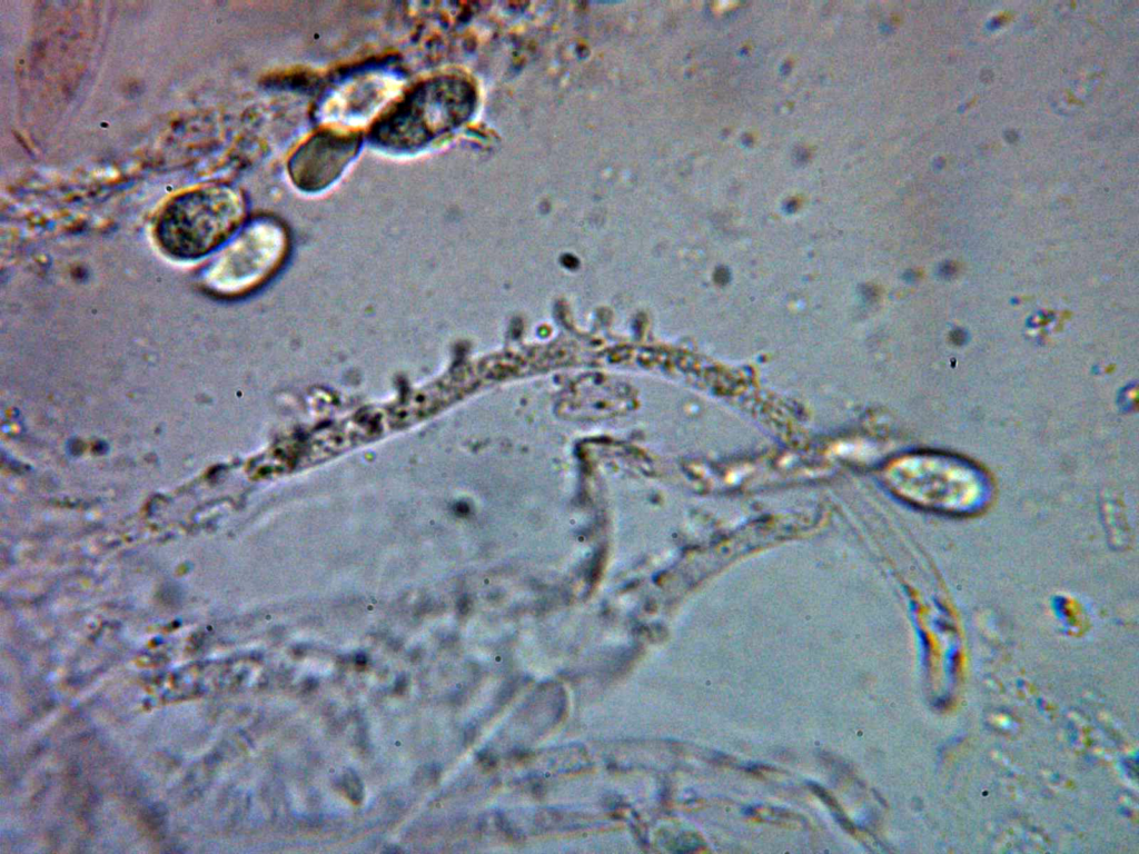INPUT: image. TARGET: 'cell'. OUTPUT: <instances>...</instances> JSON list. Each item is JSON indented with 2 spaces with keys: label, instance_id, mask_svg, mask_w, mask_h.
<instances>
[{
  "label": "cell",
  "instance_id": "5",
  "mask_svg": "<svg viewBox=\"0 0 1139 854\" xmlns=\"http://www.w3.org/2000/svg\"><path fill=\"white\" fill-rule=\"evenodd\" d=\"M283 242V234L275 226L257 225L248 229L215 266L210 275L214 286L228 290L249 282L261 266L273 265Z\"/></svg>",
  "mask_w": 1139,
  "mask_h": 854
},
{
  "label": "cell",
  "instance_id": "7",
  "mask_svg": "<svg viewBox=\"0 0 1139 854\" xmlns=\"http://www.w3.org/2000/svg\"><path fill=\"white\" fill-rule=\"evenodd\" d=\"M345 787L350 798L359 801L361 798V786L357 776L353 773H348L345 776Z\"/></svg>",
  "mask_w": 1139,
  "mask_h": 854
},
{
  "label": "cell",
  "instance_id": "1",
  "mask_svg": "<svg viewBox=\"0 0 1139 854\" xmlns=\"http://www.w3.org/2000/svg\"><path fill=\"white\" fill-rule=\"evenodd\" d=\"M888 481L904 499L942 514L979 510L988 500L989 481L973 465L942 455H921L895 464Z\"/></svg>",
  "mask_w": 1139,
  "mask_h": 854
},
{
  "label": "cell",
  "instance_id": "8",
  "mask_svg": "<svg viewBox=\"0 0 1139 854\" xmlns=\"http://www.w3.org/2000/svg\"><path fill=\"white\" fill-rule=\"evenodd\" d=\"M515 685H516L515 683H508V684H507V685H506L505 687H503V689H502V692H501L499 696H501V697H503V698H504V701H505L506 698L508 699V697H509V696H511V695H512V694L514 693V691H515Z\"/></svg>",
  "mask_w": 1139,
  "mask_h": 854
},
{
  "label": "cell",
  "instance_id": "4",
  "mask_svg": "<svg viewBox=\"0 0 1139 854\" xmlns=\"http://www.w3.org/2000/svg\"><path fill=\"white\" fill-rule=\"evenodd\" d=\"M356 133L329 129L317 132L291 156L288 171L304 191H319L340 177L359 149Z\"/></svg>",
  "mask_w": 1139,
  "mask_h": 854
},
{
  "label": "cell",
  "instance_id": "6",
  "mask_svg": "<svg viewBox=\"0 0 1139 854\" xmlns=\"http://www.w3.org/2000/svg\"><path fill=\"white\" fill-rule=\"evenodd\" d=\"M395 83L389 77L370 73L346 85L328 99L325 118L335 122L360 121L372 113L393 92Z\"/></svg>",
  "mask_w": 1139,
  "mask_h": 854
},
{
  "label": "cell",
  "instance_id": "3",
  "mask_svg": "<svg viewBox=\"0 0 1139 854\" xmlns=\"http://www.w3.org/2000/svg\"><path fill=\"white\" fill-rule=\"evenodd\" d=\"M463 102V89L456 80H426L379 118L372 139L389 151L424 148L460 119Z\"/></svg>",
  "mask_w": 1139,
  "mask_h": 854
},
{
  "label": "cell",
  "instance_id": "2",
  "mask_svg": "<svg viewBox=\"0 0 1139 854\" xmlns=\"http://www.w3.org/2000/svg\"><path fill=\"white\" fill-rule=\"evenodd\" d=\"M242 212L241 199L231 189L200 188L177 197L164 209L157 224L158 240L175 257L199 258L230 236Z\"/></svg>",
  "mask_w": 1139,
  "mask_h": 854
}]
</instances>
